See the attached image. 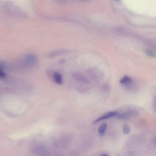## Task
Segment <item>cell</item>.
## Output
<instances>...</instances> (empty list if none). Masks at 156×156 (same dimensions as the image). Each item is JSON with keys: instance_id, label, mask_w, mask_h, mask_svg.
I'll return each mask as SVG.
<instances>
[{"instance_id": "obj_8", "label": "cell", "mask_w": 156, "mask_h": 156, "mask_svg": "<svg viewBox=\"0 0 156 156\" xmlns=\"http://www.w3.org/2000/svg\"><path fill=\"white\" fill-rule=\"evenodd\" d=\"M6 77V74L2 70V68H0V78L3 79Z\"/></svg>"}, {"instance_id": "obj_6", "label": "cell", "mask_w": 156, "mask_h": 156, "mask_svg": "<svg viewBox=\"0 0 156 156\" xmlns=\"http://www.w3.org/2000/svg\"><path fill=\"white\" fill-rule=\"evenodd\" d=\"M131 78L130 77L127 76H124L123 78H121L120 80V82L121 83L123 84L124 85H128L131 83Z\"/></svg>"}, {"instance_id": "obj_2", "label": "cell", "mask_w": 156, "mask_h": 156, "mask_svg": "<svg viewBox=\"0 0 156 156\" xmlns=\"http://www.w3.org/2000/svg\"><path fill=\"white\" fill-rule=\"evenodd\" d=\"M118 111H111V112H108V113H106L105 115H103V116L98 118V119L95 120L93 124H95L100 121H102V120H105V119H108L110 118L113 117H116L117 115Z\"/></svg>"}, {"instance_id": "obj_3", "label": "cell", "mask_w": 156, "mask_h": 156, "mask_svg": "<svg viewBox=\"0 0 156 156\" xmlns=\"http://www.w3.org/2000/svg\"><path fill=\"white\" fill-rule=\"evenodd\" d=\"M25 62L29 65H34L38 62L37 56L34 54H29L25 56L24 59Z\"/></svg>"}, {"instance_id": "obj_5", "label": "cell", "mask_w": 156, "mask_h": 156, "mask_svg": "<svg viewBox=\"0 0 156 156\" xmlns=\"http://www.w3.org/2000/svg\"><path fill=\"white\" fill-rule=\"evenodd\" d=\"M107 127V125L106 123H103L102 125H100L98 129V133L100 136H103L105 135Z\"/></svg>"}, {"instance_id": "obj_4", "label": "cell", "mask_w": 156, "mask_h": 156, "mask_svg": "<svg viewBox=\"0 0 156 156\" xmlns=\"http://www.w3.org/2000/svg\"><path fill=\"white\" fill-rule=\"evenodd\" d=\"M54 80L58 84H62V75L59 73H55L53 75Z\"/></svg>"}, {"instance_id": "obj_9", "label": "cell", "mask_w": 156, "mask_h": 156, "mask_svg": "<svg viewBox=\"0 0 156 156\" xmlns=\"http://www.w3.org/2000/svg\"><path fill=\"white\" fill-rule=\"evenodd\" d=\"M6 66H7V64L6 63L0 62V68H2L6 67Z\"/></svg>"}, {"instance_id": "obj_7", "label": "cell", "mask_w": 156, "mask_h": 156, "mask_svg": "<svg viewBox=\"0 0 156 156\" xmlns=\"http://www.w3.org/2000/svg\"><path fill=\"white\" fill-rule=\"evenodd\" d=\"M123 132L125 134H128L130 132V129L127 124H125L123 125Z\"/></svg>"}, {"instance_id": "obj_10", "label": "cell", "mask_w": 156, "mask_h": 156, "mask_svg": "<svg viewBox=\"0 0 156 156\" xmlns=\"http://www.w3.org/2000/svg\"><path fill=\"white\" fill-rule=\"evenodd\" d=\"M102 156H109L107 154H104V155H102Z\"/></svg>"}, {"instance_id": "obj_1", "label": "cell", "mask_w": 156, "mask_h": 156, "mask_svg": "<svg viewBox=\"0 0 156 156\" xmlns=\"http://www.w3.org/2000/svg\"><path fill=\"white\" fill-rule=\"evenodd\" d=\"M138 114L137 111H136L135 109H129L125 112L120 113H118L116 117L118 118L121 119H127L131 118V117L136 115Z\"/></svg>"}]
</instances>
